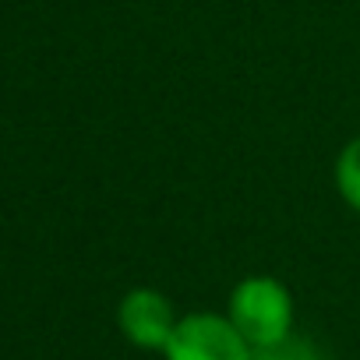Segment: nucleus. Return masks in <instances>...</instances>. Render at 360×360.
<instances>
[{
  "instance_id": "nucleus-1",
  "label": "nucleus",
  "mask_w": 360,
  "mask_h": 360,
  "mask_svg": "<svg viewBox=\"0 0 360 360\" xmlns=\"http://www.w3.org/2000/svg\"><path fill=\"white\" fill-rule=\"evenodd\" d=\"M237 332L251 342V349L272 346L290 335L293 325V300L290 290L272 276H248L230 293V314Z\"/></svg>"
},
{
  "instance_id": "nucleus-2",
  "label": "nucleus",
  "mask_w": 360,
  "mask_h": 360,
  "mask_svg": "<svg viewBox=\"0 0 360 360\" xmlns=\"http://www.w3.org/2000/svg\"><path fill=\"white\" fill-rule=\"evenodd\" d=\"M162 353L166 360H255V349L237 325L209 311L180 318Z\"/></svg>"
},
{
  "instance_id": "nucleus-3",
  "label": "nucleus",
  "mask_w": 360,
  "mask_h": 360,
  "mask_svg": "<svg viewBox=\"0 0 360 360\" xmlns=\"http://www.w3.org/2000/svg\"><path fill=\"white\" fill-rule=\"evenodd\" d=\"M117 321H120V332L141 349H166V342H169V335L176 328L173 304L152 286L131 290L120 300Z\"/></svg>"
},
{
  "instance_id": "nucleus-4",
  "label": "nucleus",
  "mask_w": 360,
  "mask_h": 360,
  "mask_svg": "<svg viewBox=\"0 0 360 360\" xmlns=\"http://www.w3.org/2000/svg\"><path fill=\"white\" fill-rule=\"evenodd\" d=\"M335 188L346 198V205L360 212V134L346 141V148L335 159Z\"/></svg>"
},
{
  "instance_id": "nucleus-5",
  "label": "nucleus",
  "mask_w": 360,
  "mask_h": 360,
  "mask_svg": "<svg viewBox=\"0 0 360 360\" xmlns=\"http://www.w3.org/2000/svg\"><path fill=\"white\" fill-rule=\"evenodd\" d=\"M255 360H325V356H321V349L311 339H300V335L290 332L286 339L255 349Z\"/></svg>"
}]
</instances>
